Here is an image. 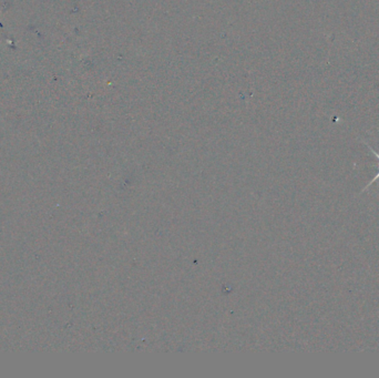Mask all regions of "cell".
Here are the masks:
<instances>
[{"instance_id":"obj_1","label":"cell","mask_w":379,"mask_h":378,"mask_svg":"<svg viewBox=\"0 0 379 378\" xmlns=\"http://www.w3.org/2000/svg\"><path fill=\"white\" fill-rule=\"evenodd\" d=\"M377 180H379V165H378V170H377V174H376V176L374 177V179H372L369 183H368V184H367L364 188H363V190H361V192L360 193H363V192H365L366 190H367V188H368L370 185H372V184H374V183L377 181Z\"/></svg>"},{"instance_id":"obj_2","label":"cell","mask_w":379,"mask_h":378,"mask_svg":"<svg viewBox=\"0 0 379 378\" xmlns=\"http://www.w3.org/2000/svg\"><path fill=\"white\" fill-rule=\"evenodd\" d=\"M365 143V145L367 146V148H368L369 149V151L372 153V154H374V156L377 158V160H378V165H379V153H377L375 150H374V149H372L369 145H368V143H366V142H364Z\"/></svg>"}]
</instances>
